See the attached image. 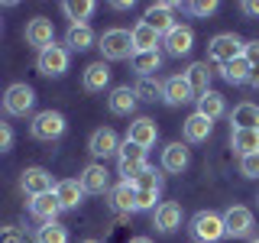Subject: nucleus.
Masks as SVG:
<instances>
[{"mask_svg": "<svg viewBox=\"0 0 259 243\" xmlns=\"http://www.w3.org/2000/svg\"><path fill=\"white\" fill-rule=\"evenodd\" d=\"M97 49H101L104 62H126L136 55V46H133V36H130V29H104L101 39H97Z\"/></svg>", "mask_w": 259, "mask_h": 243, "instance_id": "1", "label": "nucleus"}, {"mask_svg": "<svg viewBox=\"0 0 259 243\" xmlns=\"http://www.w3.org/2000/svg\"><path fill=\"white\" fill-rule=\"evenodd\" d=\"M146 169H149V162H146V149H143V146H136L130 140L120 143V152H117V175H120V182L133 185Z\"/></svg>", "mask_w": 259, "mask_h": 243, "instance_id": "2", "label": "nucleus"}, {"mask_svg": "<svg viewBox=\"0 0 259 243\" xmlns=\"http://www.w3.org/2000/svg\"><path fill=\"white\" fill-rule=\"evenodd\" d=\"M65 130H68V124H65V117L59 110H39L29 124V136L39 143H52V140H59Z\"/></svg>", "mask_w": 259, "mask_h": 243, "instance_id": "3", "label": "nucleus"}, {"mask_svg": "<svg viewBox=\"0 0 259 243\" xmlns=\"http://www.w3.org/2000/svg\"><path fill=\"white\" fill-rule=\"evenodd\" d=\"M243 49H246V43H243L237 32H217V36L207 43V59L217 62V65H227V62L240 59Z\"/></svg>", "mask_w": 259, "mask_h": 243, "instance_id": "4", "label": "nucleus"}, {"mask_svg": "<svg viewBox=\"0 0 259 243\" xmlns=\"http://www.w3.org/2000/svg\"><path fill=\"white\" fill-rule=\"evenodd\" d=\"M191 233L198 237V243H217L227 237L224 230V214H214V211H198L191 217Z\"/></svg>", "mask_w": 259, "mask_h": 243, "instance_id": "5", "label": "nucleus"}, {"mask_svg": "<svg viewBox=\"0 0 259 243\" xmlns=\"http://www.w3.org/2000/svg\"><path fill=\"white\" fill-rule=\"evenodd\" d=\"M68 62H71V52L65 46L59 43H52L49 49H42L39 52V59H36V68H39V75H46V78H59L68 71Z\"/></svg>", "mask_w": 259, "mask_h": 243, "instance_id": "6", "label": "nucleus"}, {"mask_svg": "<svg viewBox=\"0 0 259 243\" xmlns=\"http://www.w3.org/2000/svg\"><path fill=\"white\" fill-rule=\"evenodd\" d=\"M32 104H36V91L26 85V81H16L4 91V110L10 113V117H26L32 110Z\"/></svg>", "mask_w": 259, "mask_h": 243, "instance_id": "7", "label": "nucleus"}, {"mask_svg": "<svg viewBox=\"0 0 259 243\" xmlns=\"http://www.w3.org/2000/svg\"><path fill=\"white\" fill-rule=\"evenodd\" d=\"M224 230L230 240H240V237H249L253 233V211L243 208V205H233L224 211Z\"/></svg>", "mask_w": 259, "mask_h": 243, "instance_id": "8", "label": "nucleus"}, {"mask_svg": "<svg viewBox=\"0 0 259 243\" xmlns=\"http://www.w3.org/2000/svg\"><path fill=\"white\" fill-rule=\"evenodd\" d=\"M162 101H165L168 107H182V104H188V101H198L194 91H191V85H188V78H185V71L162 81Z\"/></svg>", "mask_w": 259, "mask_h": 243, "instance_id": "9", "label": "nucleus"}, {"mask_svg": "<svg viewBox=\"0 0 259 243\" xmlns=\"http://www.w3.org/2000/svg\"><path fill=\"white\" fill-rule=\"evenodd\" d=\"M78 182H81V188H84V194H104V191H110V172H107L104 162H91V166H84V169H81V175H78Z\"/></svg>", "mask_w": 259, "mask_h": 243, "instance_id": "10", "label": "nucleus"}, {"mask_svg": "<svg viewBox=\"0 0 259 243\" xmlns=\"http://www.w3.org/2000/svg\"><path fill=\"white\" fill-rule=\"evenodd\" d=\"M88 152H91L94 159H110L120 152V136L113 133L110 127H101L91 133V140H88Z\"/></svg>", "mask_w": 259, "mask_h": 243, "instance_id": "11", "label": "nucleus"}, {"mask_svg": "<svg viewBox=\"0 0 259 243\" xmlns=\"http://www.w3.org/2000/svg\"><path fill=\"white\" fill-rule=\"evenodd\" d=\"M175 7L178 4H152V7H146V13H143V20L149 23L152 29L159 32V36H165V32H172L178 23H175Z\"/></svg>", "mask_w": 259, "mask_h": 243, "instance_id": "12", "label": "nucleus"}, {"mask_svg": "<svg viewBox=\"0 0 259 243\" xmlns=\"http://www.w3.org/2000/svg\"><path fill=\"white\" fill-rule=\"evenodd\" d=\"M55 43V26H52V20H46V16H32V20L26 23V46L32 49H49Z\"/></svg>", "mask_w": 259, "mask_h": 243, "instance_id": "13", "label": "nucleus"}, {"mask_svg": "<svg viewBox=\"0 0 259 243\" xmlns=\"http://www.w3.org/2000/svg\"><path fill=\"white\" fill-rule=\"evenodd\" d=\"M20 188L29 194V198H39V194H49L55 188L52 185V175L46 172V169H39V166H32V169H23V175H20Z\"/></svg>", "mask_w": 259, "mask_h": 243, "instance_id": "14", "label": "nucleus"}, {"mask_svg": "<svg viewBox=\"0 0 259 243\" xmlns=\"http://www.w3.org/2000/svg\"><path fill=\"white\" fill-rule=\"evenodd\" d=\"M152 227L159 233H175L182 227V205L175 201H162V205L152 211Z\"/></svg>", "mask_w": 259, "mask_h": 243, "instance_id": "15", "label": "nucleus"}, {"mask_svg": "<svg viewBox=\"0 0 259 243\" xmlns=\"http://www.w3.org/2000/svg\"><path fill=\"white\" fill-rule=\"evenodd\" d=\"M162 43H165V52H168V55L182 59V55H188L191 49H194V29L178 23L172 32H165V36H162Z\"/></svg>", "mask_w": 259, "mask_h": 243, "instance_id": "16", "label": "nucleus"}, {"mask_svg": "<svg viewBox=\"0 0 259 243\" xmlns=\"http://www.w3.org/2000/svg\"><path fill=\"white\" fill-rule=\"evenodd\" d=\"M126 140H130V143H136V146H143V149L156 146V140H159V127H156V120H152V117H136L133 124H130V130H126Z\"/></svg>", "mask_w": 259, "mask_h": 243, "instance_id": "17", "label": "nucleus"}, {"mask_svg": "<svg viewBox=\"0 0 259 243\" xmlns=\"http://www.w3.org/2000/svg\"><path fill=\"white\" fill-rule=\"evenodd\" d=\"M188 162H191L188 143H168L165 149H162V169H165V172L182 175L185 169H188Z\"/></svg>", "mask_w": 259, "mask_h": 243, "instance_id": "18", "label": "nucleus"}, {"mask_svg": "<svg viewBox=\"0 0 259 243\" xmlns=\"http://www.w3.org/2000/svg\"><path fill=\"white\" fill-rule=\"evenodd\" d=\"M136 104H140V97H136V91L130 85L113 88L110 97H107V107H110V113H117V117H130V113L136 110Z\"/></svg>", "mask_w": 259, "mask_h": 243, "instance_id": "19", "label": "nucleus"}, {"mask_svg": "<svg viewBox=\"0 0 259 243\" xmlns=\"http://www.w3.org/2000/svg\"><path fill=\"white\" fill-rule=\"evenodd\" d=\"M59 198H55V191H49V194H39V198H29V214L36 217V221H42V224H52V221H59Z\"/></svg>", "mask_w": 259, "mask_h": 243, "instance_id": "20", "label": "nucleus"}, {"mask_svg": "<svg viewBox=\"0 0 259 243\" xmlns=\"http://www.w3.org/2000/svg\"><path fill=\"white\" fill-rule=\"evenodd\" d=\"M55 198H59L62 211H75L81 205V198H84V188H81L78 178H62V182H55Z\"/></svg>", "mask_w": 259, "mask_h": 243, "instance_id": "21", "label": "nucleus"}, {"mask_svg": "<svg viewBox=\"0 0 259 243\" xmlns=\"http://www.w3.org/2000/svg\"><path fill=\"white\" fill-rule=\"evenodd\" d=\"M182 133H185V143H207V136L214 133V120L201 117V113L194 110L191 117L182 124Z\"/></svg>", "mask_w": 259, "mask_h": 243, "instance_id": "22", "label": "nucleus"}, {"mask_svg": "<svg viewBox=\"0 0 259 243\" xmlns=\"http://www.w3.org/2000/svg\"><path fill=\"white\" fill-rule=\"evenodd\" d=\"M230 130H259V104L243 101L230 110Z\"/></svg>", "mask_w": 259, "mask_h": 243, "instance_id": "23", "label": "nucleus"}, {"mask_svg": "<svg viewBox=\"0 0 259 243\" xmlns=\"http://www.w3.org/2000/svg\"><path fill=\"white\" fill-rule=\"evenodd\" d=\"M107 198H110L113 211H120V214H133V211H136V185L120 182V185H113V188L107 191Z\"/></svg>", "mask_w": 259, "mask_h": 243, "instance_id": "24", "label": "nucleus"}, {"mask_svg": "<svg viewBox=\"0 0 259 243\" xmlns=\"http://www.w3.org/2000/svg\"><path fill=\"white\" fill-rule=\"evenodd\" d=\"M81 85H84V91H91V94H97V91H104V88L110 85V68H107V62H91L84 68V75H81Z\"/></svg>", "mask_w": 259, "mask_h": 243, "instance_id": "25", "label": "nucleus"}, {"mask_svg": "<svg viewBox=\"0 0 259 243\" xmlns=\"http://www.w3.org/2000/svg\"><path fill=\"white\" fill-rule=\"evenodd\" d=\"M130 36H133V46H136V52H156V46H159V32L149 26L146 20L140 23H133V29H130Z\"/></svg>", "mask_w": 259, "mask_h": 243, "instance_id": "26", "label": "nucleus"}, {"mask_svg": "<svg viewBox=\"0 0 259 243\" xmlns=\"http://www.w3.org/2000/svg\"><path fill=\"white\" fill-rule=\"evenodd\" d=\"M94 43H97V36H94L91 23H88V26H68V32H65V49H68V52H84V49H91Z\"/></svg>", "mask_w": 259, "mask_h": 243, "instance_id": "27", "label": "nucleus"}, {"mask_svg": "<svg viewBox=\"0 0 259 243\" xmlns=\"http://www.w3.org/2000/svg\"><path fill=\"white\" fill-rule=\"evenodd\" d=\"M62 10H65V16L71 20V26H88V20L94 16L97 4H94V0H65Z\"/></svg>", "mask_w": 259, "mask_h": 243, "instance_id": "28", "label": "nucleus"}, {"mask_svg": "<svg viewBox=\"0 0 259 243\" xmlns=\"http://www.w3.org/2000/svg\"><path fill=\"white\" fill-rule=\"evenodd\" d=\"M198 113H201V117H207V120L224 117V113H227L224 94H221V91H204V94L198 97Z\"/></svg>", "mask_w": 259, "mask_h": 243, "instance_id": "29", "label": "nucleus"}, {"mask_svg": "<svg viewBox=\"0 0 259 243\" xmlns=\"http://www.w3.org/2000/svg\"><path fill=\"white\" fill-rule=\"evenodd\" d=\"M230 146L237 156L259 152V130H230Z\"/></svg>", "mask_w": 259, "mask_h": 243, "instance_id": "30", "label": "nucleus"}, {"mask_svg": "<svg viewBox=\"0 0 259 243\" xmlns=\"http://www.w3.org/2000/svg\"><path fill=\"white\" fill-rule=\"evenodd\" d=\"M185 78H188L194 97H201L204 91H210V68H207V62H194V65H188Z\"/></svg>", "mask_w": 259, "mask_h": 243, "instance_id": "31", "label": "nucleus"}, {"mask_svg": "<svg viewBox=\"0 0 259 243\" xmlns=\"http://www.w3.org/2000/svg\"><path fill=\"white\" fill-rule=\"evenodd\" d=\"M130 62H133V71H136L140 78H152V75H156V71L162 68V55H159V49H156V52H136Z\"/></svg>", "mask_w": 259, "mask_h": 243, "instance_id": "32", "label": "nucleus"}, {"mask_svg": "<svg viewBox=\"0 0 259 243\" xmlns=\"http://www.w3.org/2000/svg\"><path fill=\"white\" fill-rule=\"evenodd\" d=\"M249 68H253V65H249V62L240 55V59L221 65V75H224L227 85H246V81H249Z\"/></svg>", "mask_w": 259, "mask_h": 243, "instance_id": "33", "label": "nucleus"}, {"mask_svg": "<svg viewBox=\"0 0 259 243\" xmlns=\"http://www.w3.org/2000/svg\"><path fill=\"white\" fill-rule=\"evenodd\" d=\"M36 243H68V227L52 221V224H42L36 230Z\"/></svg>", "mask_w": 259, "mask_h": 243, "instance_id": "34", "label": "nucleus"}, {"mask_svg": "<svg viewBox=\"0 0 259 243\" xmlns=\"http://www.w3.org/2000/svg\"><path fill=\"white\" fill-rule=\"evenodd\" d=\"M133 91H136V97H140V101H156V97H162V81L156 78H140L133 85Z\"/></svg>", "mask_w": 259, "mask_h": 243, "instance_id": "35", "label": "nucleus"}, {"mask_svg": "<svg viewBox=\"0 0 259 243\" xmlns=\"http://www.w3.org/2000/svg\"><path fill=\"white\" fill-rule=\"evenodd\" d=\"M133 185H136L140 191H162V175L156 172V169H146V172L136 178Z\"/></svg>", "mask_w": 259, "mask_h": 243, "instance_id": "36", "label": "nucleus"}, {"mask_svg": "<svg viewBox=\"0 0 259 243\" xmlns=\"http://www.w3.org/2000/svg\"><path fill=\"white\" fill-rule=\"evenodd\" d=\"M240 175L243 178H259V152L240 156Z\"/></svg>", "mask_w": 259, "mask_h": 243, "instance_id": "37", "label": "nucleus"}, {"mask_svg": "<svg viewBox=\"0 0 259 243\" xmlns=\"http://www.w3.org/2000/svg\"><path fill=\"white\" fill-rule=\"evenodd\" d=\"M185 10L194 16H214L217 13V0H194V4H185Z\"/></svg>", "mask_w": 259, "mask_h": 243, "instance_id": "38", "label": "nucleus"}, {"mask_svg": "<svg viewBox=\"0 0 259 243\" xmlns=\"http://www.w3.org/2000/svg\"><path fill=\"white\" fill-rule=\"evenodd\" d=\"M0 243H29L23 227H0Z\"/></svg>", "mask_w": 259, "mask_h": 243, "instance_id": "39", "label": "nucleus"}, {"mask_svg": "<svg viewBox=\"0 0 259 243\" xmlns=\"http://www.w3.org/2000/svg\"><path fill=\"white\" fill-rule=\"evenodd\" d=\"M159 191H140L136 188V211H156L159 205Z\"/></svg>", "mask_w": 259, "mask_h": 243, "instance_id": "40", "label": "nucleus"}, {"mask_svg": "<svg viewBox=\"0 0 259 243\" xmlns=\"http://www.w3.org/2000/svg\"><path fill=\"white\" fill-rule=\"evenodd\" d=\"M13 127L10 124H0V152H10L13 149Z\"/></svg>", "mask_w": 259, "mask_h": 243, "instance_id": "41", "label": "nucleus"}, {"mask_svg": "<svg viewBox=\"0 0 259 243\" xmlns=\"http://www.w3.org/2000/svg\"><path fill=\"white\" fill-rule=\"evenodd\" d=\"M243 59H246L249 65H259V39L246 43V49H243Z\"/></svg>", "mask_w": 259, "mask_h": 243, "instance_id": "42", "label": "nucleus"}, {"mask_svg": "<svg viewBox=\"0 0 259 243\" xmlns=\"http://www.w3.org/2000/svg\"><path fill=\"white\" fill-rule=\"evenodd\" d=\"M240 10L246 13V16H259V0H243Z\"/></svg>", "mask_w": 259, "mask_h": 243, "instance_id": "43", "label": "nucleus"}, {"mask_svg": "<svg viewBox=\"0 0 259 243\" xmlns=\"http://www.w3.org/2000/svg\"><path fill=\"white\" fill-rule=\"evenodd\" d=\"M246 85L259 88V65H253V68H249V81H246Z\"/></svg>", "mask_w": 259, "mask_h": 243, "instance_id": "44", "label": "nucleus"}, {"mask_svg": "<svg viewBox=\"0 0 259 243\" xmlns=\"http://www.w3.org/2000/svg\"><path fill=\"white\" fill-rule=\"evenodd\" d=\"M130 7H133V0H117V4H113V10H130Z\"/></svg>", "mask_w": 259, "mask_h": 243, "instance_id": "45", "label": "nucleus"}, {"mask_svg": "<svg viewBox=\"0 0 259 243\" xmlns=\"http://www.w3.org/2000/svg\"><path fill=\"white\" fill-rule=\"evenodd\" d=\"M130 243H152V240H149V237H133Z\"/></svg>", "mask_w": 259, "mask_h": 243, "instance_id": "46", "label": "nucleus"}, {"mask_svg": "<svg viewBox=\"0 0 259 243\" xmlns=\"http://www.w3.org/2000/svg\"><path fill=\"white\" fill-rule=\"evenodd\" d=\"M84 243H101V240H84Z\"/></svg>", "mask_w": 259, "mask_h": 243, "instance_id": "47", "label": "nucleus"}, {"mask_svg": "<svg viewBox=\"0 0 259 243\" xmlns=\"http://www.w3.org/2000/svg\"><path fill=\"white\" fill-rule=\"evenodd\" d=\"M249 243H259V237H253V240H249Z\"/></svg>", "mask_w": 259, "mask_h": 243, "instance_id": "48", "label": "nucleus"}, {"mask_svg": "<svg viewBox=\"0 0 259 243\" xmlns=\"http://www.w3.org/2000/svg\"><path fill=\"white\" fill-rule=\"evenodd\" d=\"M0 29H4V26H0Z\"/></svg>", "mask_w": 259, "mask_h": 243, "instance_id": "49", "label": "nucleus"}]
</instances>
